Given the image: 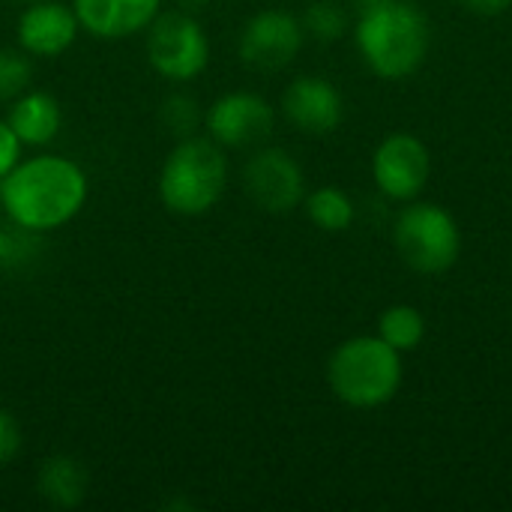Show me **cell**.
<instances>
[{
	"label": "cell",
	"instance_id": "obj_1",
	"mask_svg": "<svg viewBox=\"0 0 512 512\" xmlns=\"http://www.w3.org/2000/svg\"><path fill=\"white\" fill-rule=\"evenodd\" d=\"M87 174L78 162L57 153L18 159L0 180V210L9 222L48 234L69 225L87 204Z\"/></svg>",
	"mask_w": 512,
	"mask_h": 512
},
{
	"label": "cell",
	"instance_id": "obj_2",
	"mask_svg": "<svg viewBox=\"0 0 512 512\" xmlns=\"http://www.w3.org/2000/svg\"><path fill=\"white\" fill-rule=\"evenodd\" d=\"M432 30L423 9L411 0H387L354 21V45L366 69L399 81L414 75L429 54Z\"/></svg>",
	"mask_w": 512,
	"mask_h": 512
},
{
	"label": "cell",
	"instance_id": "obj_3",
	"mask_svg": "<svg viewBox=\"0 0 512 512\" xmlns=\"http://www.w3.org/2000/svg\"><path fill=\"white\" fill-rule=\"evenodd\" d=\"M405 381V363L378 333L351 336L339 342L327 360L330 393L357 411H375L390 405Z\"/></svg>",
	"mask_w": 512,
	"mask_h": 512
},
{
	"label": "cell",
	"instance_id": "obj_4",
	"mask_svg": "<svg viewBox=\"0 0 512 512\" xmlns=\"http://www.w3.org/2000/svg\"><path fill=\"white\" fill-rule=\"evenodd\" d=\"M159 201L177 216L210 213L228 186V159L210 135L180 138L159 171Z\"/></svg>",
	"mask_w": 512,
	"mask_h": 512
},
{
	"label": "cell",
	"instance_id": "obj_5",
	"mask_svg": "<svg viewBox=\"0 0 512 512\" xmlns=\"http://www.w3.org/2000/svg\"><path fill=\"white\" fill-rule=\"evenodd\" d=\"M393 246L408 270L441 276L453 270L462 255V228L447 207L414 198L393 222Z\"/></svg>",
	"mask_w": 512,
	"mask_h": 512
},
{
	"label": "cell",
	"instance_id": "obj_6",
	"mask_svg": "<svg viewBox=\"0 0 512 512\" xmlns=\"http://www.w3.org/2000/svg\"><path fill=\"white\" fill-rule=\"evenodd\" d=\"M147 63L165 81H192L210 63V36L204 24L186 12H159L144 30Z\"/></svg>",
	"mask_w": 512,
	"mask_h": 512
},
{
	"label": "cell",
	"instance_id": "obj_7",
	"mask_svg": "<svg viewBox=\"0 0 512 512\" xmlns=\"http://www.w3.org/2000/svg\"><path fill=\"white\" fill-rule=\"evenodd\" d=\"M432 177V156L426 141L411 132L387 135L372 153V180L378 192L396 204L420 198Z\"/></svg>",
	"mask_w": 512,
	"mask_h": 512
},
{
	"label": "cell",
	"instance_id": "obj_8",
	"mask_svg": "<svg viewBox=\"0 0 512 512\" xmlns=\"http://www.w3.org/2000/svg\"><path fill=\"white\" fill-rule=\"evenodd\" d=\"M276 126V108L252 90H231L204 108V129L219 147H258Z\"/></svg>",
	"mask_w": 512,
	"mask_h": 512
},
{
	"label": "cell",
	"instance_id": "obj_9",
	"mask_svg": "<svg viewBox=\"0 0 512 512\" xmlns=\"http://www.w3.org/2000/svg\"><path fill=\"white\" fill-rule=\"evenodd\" d=\"M303 42L306 30L297 15L288 9H261L243 24L237 51L246 66L258 72H279L294 63Z\"/></svg>",
	"mask_w": 512,
	"mask_h": 512
},
{
	"label": "cell",
	"instance_id": "obj_10",
	"mask_svg": "<svg viewBox=\"0 0 512 512\" xmlns=\"http://www.w3.org/2000/svg\"><path fill=\"white\" fill-rule=\"evenodd\" d=\"M246 195L267 213H288L306 198V171L282 147H258L243 165Z\"/></svg>",
	"mask_w": 512,
	"mask_h": 512
},
{
	"label": "cell",
	"instance_id": "obj_11",
	"mask_svg": "<svg viewBox=\"0 0 512 512\" xmlns=\"http://www.w3.org/2000/svg\"><path fill=\"white\" fill-rule=\"evenodd\" d=\"M285 120L303 135H330L345 120V99L324 75H300L282 93Z\"/></svg>",
	"mask_w": 512,
	"mask_h": 512
},
{
	"label": "cell",
	"instance_id": "obj_12",
	"mask_svg": "<svg viewBox=\"0 0 512 512\" xmlns=\"http://www.w3.org/2000/svg\"><path fill=\"white\" fill-rule=\"evenodd\" d=\"M81 33L78 15L60 0H33L15 21L18 48L30 57H60Z\"/></svg>",
	"mask_w": 512,
	"mask_h": 512
},
{
	"label": "cell",
	"instance_id": "obj_13",
	"mask_svg": "<svg viewBox=\"0 0 512 512\" xmlns=\"http://www.w3.org/2000/svg\"><path fill=\"white\" fill-rule=\"evenodd\" d=\"M78 24L96 39H132L162 12V0H72Z\"/></svg>",
	"mask_w": 512,
	"mask_h": 512
},
{
	"label": "cell",
	"instance_id": "obj_14",
	"mask_svg": "<svg viewBox=\"0 0 512 512\" xmlns=\"http://www.w3.org/2000/svg\"><path fill=\"white\" fill-rule=\"evenodd\" d=\"M6 123L24 147H48L63 129V108L57 96L45 90H24L9 102Z\"/></svg>",
	"mask_w": 512,
	"mask_h": 512
},
{
	"label": "cell",
	"instance_id": "obj_15",
	"mask_svg": "<svg viewBox=\"0 0 512 512\" xmlns=\"http://www.w3.org/2000/svg\"><path fill=\"white\" fill-rule=\"evenodd\" d=\"M36 492L57 510H72L87 498V471L78 459L57 453L48 456L36 471Z\"/></svg>",
	"mask_w": 512,
	"mask_h": 512
},
{
	"label": "cell",
	"instance_id": "obj_16",
	"mask_svg": "<svg viewBox=\"0 0 512 512\" xmlns=\"http://www.w3.org/2000/svg\"><path fill=\"white\" fill-rule=\"evenodd\" d=\"M303 207H306L309 222L318 231H327V234H342L357 219L354 198L339 186H318L315 192H306Z\"/></svg>",
	"mask_w": 512,
	"mask_h": 512
},
{
	"label": "cell",
	"instance_id": "obj_17",
	"mask_svg": "<svg viewBox=\"0 0 512 512\" xmlns=\"http://www.w3.org/2000/svg\"><path fill=\"white\" fill-rule=\"evenodd\" d=\"M378 336L405 357V354H411V351H417L423 345V339H426V315L411 303L387 306L378 315Z\"/></svg>",
	"mask_w": 512,
	"mask_h": 512
},
{
	"label": "cell",
	"instance_id": "obj_18",
	"mask_svg": "<svg viewBox=\"0 0 512 512\" xmlns=\"http://www.w3.org/2000/svg\"><path fill=\"white\" fill-rule=\"evenodd\" d=\"M300 21L306 36L318 42H339L351 27V12L339 0H312Z\"/></svg>",
	"mask_w": 512,
	"mask_h": 512
},
{
	"label": "cell",
	"instance_id": "obj_19",
	"mask_svg": "<svg viewBox=\"0 0 512 512\" xmlns=\"http://www.w3.org/2000/svg\"><path fill=\"white\" fill-rule=\"evenodd\" d=\"M159 117L165 123V129L177 138H189L198 132V126H204V111L198 105L195 96L189 93H171L162 99V108H159Z\"/></svg>",
	"mask_w": 512,
	"mask_h": 512
},
{
	"label": "cell",
	"instance_id": "obj_20",
	"mask_svg": "<svg viewBox=\"0 0 512 512\" xmlns=\"http://www.w3.org/2000/svg\"><path fill=\"white\" fill-rule=\"evenodd\" d=\"M39 255V234L6 219L0 225V270H21Z\"/></svg>",
	"mask_w": 512,
	"mask_h": 512
},
{
	"label": "cell",
	"instance_id": "obj_21",
	"mask_svg": "<svg viewBox=\"0 0 512 512\" xmlns=\"http://www.w3.org/2000/svg\"><path fill=\"white\" fill-rule=\"evenodd\" d=\"M33 66L30 54L21 48H0V102H12L30 87Z\"/></svg>",
	"mask_w": 512,
	"mask_h": 512
},
{
	"label": "cell",
	"instance_id": "obj_22",
	"mask_svg": "<svg viewBox=\"0 0 512 512\" xmlns=\"http://www.w3.org/2000/svg\"><path fill=\"white\" fill-rule=\"evenodd\" d=\"M24 447V432L21 423L15 420L12 411L0 408V468H9Z\"/></svg>",
	"mask_w": 512,
	"mask_h": 512
},
{
	"label": "cell",
	"instance_id": "obj_23",
	"mask_svg": "<svg viewBox=\"0 0 512 512\" xmlns=\"http://www.w3.org/2000/svg\"><path fill=\"white\" fill-rule=\"evenodd\" d=\"M21 141L18 135L12 132V126L6 120H0V180L15 168V162L21 159Z\"/></svg>",
	"mask_w": 512,
	"mask_h": 512
},
{
	"label": "cell",
	"instance_id": "obj_24",
	"mask_svg": "<svg viewBox=\"0 0 512 512\" xmlns=\"http://www.w3.org/2000/svg\"><path fill=\"white\" fill-rule=\"evenodd\" d=\"M456 3L474 15H483V18H498L512 6V0H456Z\"/></svg>",
	"mask_w": 512,
	"mask_h": 512
},
{
	"label": "cell",
	"instance_id": "obj_25",
	"mask_svg": "<svg viewBox=\"0 0 512 512\" xmlns=\"http://www.w3.org/2000/svg\"><path fill=\"white\" fill-rule=\"evenodd\" d=\"M381 3H387V0H351L348 9H354V15H360V12H369V9H375Z\"/></svg>",
	"mask_w": 512,
	"mask_h": 512
},
{
	"label": "cell",
	"instance_id": "obj_26",
	"mask_svg": "<svg viewBox=\"0 0 512 512\" xmlns=\"http://www.w3.org/2000/svg\"><path fill=\"white\" fill-rule=\"evenodd\" d=\"M186 12H195V9H204L207 3H213V0H177Z\"/></svg>",
	"mask_w": 512,
	"mask_h": 512
},
{
	"label": "cell",
	"instance_id": "obj_27",
	"mask_svg": "<svg viewBox=\"0 0 512 512\" xmlns=\"http://www.w3.org/2000/svg\"><path fill=\"white\" fill-rule=\"evenodd\" d=\"M21 3H33V0H21Z\"/></svg>",
	"mask_w": 512,
	"mask_h": 512
},
{
	"label": "cell",
	"instance_id": "obj_28",
	"mask_svg": "<svg viewBox=\"0 0 512 512\" xmlns=\"http://www.w3.org/2000/svg\"><path fill=\"white\" fill-rule=\"evenodd\" d=\"M0 213H3V210H0Z\"/></svg>",
	"mask_w": 512,
	"mask_h": 512
}]
</instances>
